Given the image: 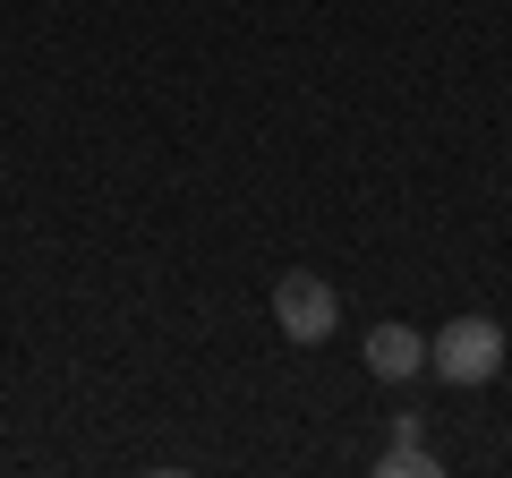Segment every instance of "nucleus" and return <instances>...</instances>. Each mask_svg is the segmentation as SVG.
Instances as JSON below:
<instances>
[{
	"label": "nucleus",
	"mask_w": 512,
	"mask_h": 478,
	"mask_svg": "<svg viewBox=\"0 0 512 478\" xmlns=\"http://www.w3.org/2000/svg\"><path fill=\"white\" fill-rule=\"evenodd\" d=\"M427 368H436L444 385H487V376L504 368V325H495V316H453V325L427 342Z\"/></svg>",
	"instance_id": "obj_1"
},
{
	"label": "nucleus",
	"mask_w": 512,
	"mask_h": 478,
	"mask_svg": "<svg viewBox=\"0 0 512 478\" xmlns=\"http://www.w3.org/2000/svg\"><path fill=\"white\" fill-rule=\"evenodd\" d=\"M274 325L291 333V342H325V333L342 325L333 282H325V274H282V282H274Z\"/></svg>",
	"instance_id": "obj_2"
},
{
	"label": "nucleus",
	"mask_w": 512,
	"mask_h": 478,
	"mask_svg": "<svg viewBox=\"0 0 512 478\" xmlns=\"http://www.w3.org/2000/svg\"><path fill=\"white\" fill-rule=\"evenodd\" d=\"M367 368H376L384 385H402V376L427 368V342H419L410 325H376V333H367Z\"/></svg>",
	"instance_id": "obj_3"
},
{
	"label": "nucleus",
	"mask_w": 512,
	"mask_h": 478,
	"mask_svg": "<svg viewBox=\"0 0 512 478\" xmlns=\"http://www.w3.org/2000/svg\"><path fill=\"white\" fill-rule=\"evenodd\" d=\"M376 470H384V478H393V470H402V478H427V470H436V461H427L419 444H410V427H402V444H393V453H384Z\"/></svg>",
	"instance_id": "obj_4"
}]
</instances>
